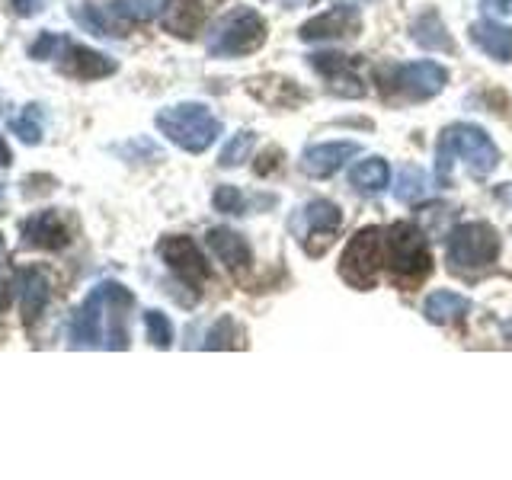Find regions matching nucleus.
<instances>
[{
  "label": "nucleus",
  "mask_w": 512,
  "mask_h": 480,
  "mask_svg": "<svg viewBox=\"0 0 512 480\" xmlns=\"http://www.w3.org/2000/svg\"><path fill=\"white\" fill-rule=\"evenodd\" d=\"M266 42V20L250 7H237L224 13L208 32V52L215 58H240L253 55Z\"/></svg>",
  "instance_id": "obj_6"
},
{
  "label": "nucleus",
  "mask_w": 512,
  "mask_h": 480,
  "mask_svg": "<svg viewBox=\"0 0 512 480\" xmlns=\"http://www.w3.org/2000/svg\"><path fill=\"white\" fill-rule=\"evenodd\" d=\"M384 266L400 282H420L432 269V253L413 221H394L384 231Z\"/></svg>",
  "instance_id": "obj_4"
},
{
  "label": "nucleus",
  "mask_w": 512,
  "mask_h": 480,
  "mask_svg": "<svg viewBox=\"0 0 512 480\" xmlns=\"http://www.w3.org/2000/svg\"><path fill=\"white\" fill-rule=\"evenodd\" d=\"M61 58H64V71L77 80H100V77L116 74V61L103 52H93V48H87V45L68 42Z\"/></svg>",
  "instance_id": "obj_15"
},
{
  "label": "nucleus",
  "mask_w": 512,
  "mask_h": 480,
  "mask_svg": "<svg viewBox=\"0 0 512 480\" xmlns=\"http://www.w3.org/2000/svg\"><path fill=\"white\" fill-rule=\"evenodd\" d=\"M378 74H384V90L388 93H400L404 100L423 103L439 96L448 84V71L436 61H413V64H391V68H381Z\"/></svg>",
  "instance_id": "obj_8"
},
{
  "label": "nucleus",
  "mask_w": 512,
  "mask_h": 480,
  "mask_svg": "<svg viewBox=\"0 0 512 480\" xmlns=\"http://www.w3.org/2000/svg\"><path fill=\"white\" fill-rule=\"evenodd\" d=\"M215 208L224 215H247V199L237 186H218L215 189Z\"/></svg>",
  "instance_id": "obj_30"
},
{
  "label": "nucleus",
  "mask_w": 512,
  "mask_h": 480,
  "mask_svg": "<svg viewBox=\"0 0 512 480\" xmlns=\"http://www.w3.org/2000/svg\"><path fill=\"white\" fill-rule=\"evenodd\" d=\"M253 144H256V132H237L228 144H224V151L218 154V167L228 170V167L244 164L253 151Z\"/></svg>",
  "instance_id": "obj_24"
},
{
  "label": "nucleus",
  "mask_w": 512,
  "mask_h": 480,
  "mask_svg": "<svg viewBox=\"0 0 512 480\" xmlns=\"http://www.w3.org/2000/svg\"><path fill=\"white\" fill-rule=\"evenodd\" d=\"M461 160L471 176H487L496 164H500V151H496L493 138L480 125L455 122L442 128L439 144H436V173L439 183L452 180V164Z\"/></svg>",
  "instance_id": "obj_2"
},
{
  "label": "nucleus",
  "mask_w": 512,
  "mask_h": 480,
  "mask_svg": "<svg viewBox=\"0 0 512 480\" xmlns=\"http://www.w3.org/2000/svg\"><path fill=\"white\" fill-rule=\"evenodd\" d=\"M362 154L359 141H327V144H311L301 154V170L314 176V180H327L336 170H340L346 160Z\"/></svg>",
  "instance_id": "obj_13"
},
{
  "label": "nucleus",
  "mask_w": 512,
  "mask_h": 480,
  "mask_svg": "<svg viewBox=\"0 0 512 480\" xmlns=\"http://www.w3.org/2000/svg\"><path fill=\"white\" fill-rule=\"evenodd\" d=\"M208 247H212V253L218 256V260L228 266L231 272H247L250 263H253V250L244 237H240L237 231H228V228H212L205 234Z\"/></svg>",
  "instance_id": "obj_17"
},
{
  "label": "nucleus",
  "mask_w": 512,
  "mask_h": 480,
  "mask_svg": "<svg viewBox=\"0 0 512 480\" xmlns=\"http://www.w3.org/2000/svg\"><path fill=\"white\" fill-rule=\"evenodd\" d=\"M471 311V301L458 295V292H448V288H442V292H432L423 304V314L429 324H439V327H448V324H458V320H464Z\"/></svg>",
  "instance_id": "obj_19"
},
{
  "label": "nucleus",
  "mask_w": 512,
  "mask_h": 480,
  "mask_svg": "<svg viewBox=\"0 0 512 480\" xmlns=\"http://www.w3.org/2000/svg\"><path fill=\"white\" fill-rule=\"evenodd\" d=\"M384 266V231L381 228H359L349 237V244L340 256V276L352 288H372L375 276Z\"/></svg>",
  "instance_id": "obj_7"
},
{
  "label": "nucleus",
  "mask_w": 512,
  "mask_h": 480,
  "mask_svg": "<svg viewBox=\"0 0 512 480\" xmlns=\"http://www.w3.org/2000/svg\"><path fill=\"white\" fill-rule=\"evenodd\" d=\"M308 64L317 74H324L330 80L333 93H340V96H362L365 93V84L356 74L359 58L340 55V52H317V55L308 58Z\"/></svg>",
  "instance_id": "obj_12"
},
{
  "label": "nucleus",
  "mask_w": 512,
  "mask_h": 480,
  "mask_svg": "<svg viewBox=\"0 0 512 480\" xmlns=\"http://www.w3.org/2000/svg\"><path fill=\"white\" fill-rule=\"evenodd\" d=\"M500 234L487 221H461L445 237V260L455 272H477L496 263Z\"/></svg>",
  "instance_id": "obj_5"
},
{
  "label": "nucleus",
  "mask_w": 512,
  "mask_h": 480,
  "mask_svg": "<svg viewBox=\"0 0 512 480\" xmlns=\"http://www.w3.org/2000/svg\"><path fill=\"white\" fill-rule=\"evenodd\" d=\"M157 132L189 154L208 151L221 135V119L202 103H176L157 112Z\"/></svg>",
  "instance_id": "obj_3"
},
{
  "label": "nucleus",
  "mask_w": 512,
  "mask_h": 480,
  "mask_svg": "<svg viewBox=\"0 0 512 480\" xmlns=\"http://www.w3.org/2000/svg\"><path fill=\"white\" fill-rule=\"evenodd\" d=\"M410 36L420 48H429V52H455V42L448 36V26L442 23V16L436 10H426L413 20Z\"/></svg>",
  "instance_id": "obj_20"
},
{
  "label": "nucleus",
  "mask_w": 512,
  "mask_h": 480,
  "mask_svg": "<svg viewBox=\"0 0 512 480\" xmlns=\"http://www.w3.org/2000/svg\"><path fill=\"white\" fill-rule=\"evenodd\" d=\"M20 282H23V288H20L23 320H26V324H36L39 314L45 311V304H48V295H52V285H48V276L42 269H26L20 276Z\"/></svg>",
  "instance_id": "obj_21"
},
{
  "label": "nucleus",
  "mask_w": 512,
  "mask_h": 480,
  "mask_svg": "<svg viewBox=\"0 0 512 480\" xmlns=\"http://www.w3.org/2000/svg\"><path fill=\"white\" fill-rule=\"evenodd\" d=\"M7 260V247H4V237H0V263Z\"/></svg>",
  "instance_id": "obj_36"
},
{
  "label": "nucleus",
  "mask_w": 512,
  "mask_h": 480,
  "mask_svg": "<svg viewBox=\"0 0 512 480\" xmlns=\"http://www.w3.org/2000/svg\"><path fill=\"white\" fill-rule=\"evenodd\" d=\"M7 301H10V292H7V285H0V311L7 308Z\"/></svg>",
  "instance_id": "obj_35"
},
{
  "label": "nucleus",
  "mask_w": 512,
  "mask_h": 480,
  "mask_svg": "<svg viewBox=\"0 0 512 480\" xmlns=\"http://www.w3.org/2000/svg\"><path fill=\"white\" fill-rule=\"evenodd\" d=\"M429 176L423 167H416V164H407V167H400L397 173V183H394V199L397 202H404V205H416V202H423L429 199Z\"/></svg>",
  "instance_id": "obj_23"
},
{
  "label": "nucleus",
  "mask_w": 512,
  "mask_h": 480,
  "mask_svg": "<svg viewBox=\"0 0 512 480\" xmlns=\"http://www.w3.org/2000/svg\"><path fill=\"white\" fill-rule=\"evenodd\" d=\"M144 327H148V340L157 349L173 346V324L167 320L164 311H144Z\"/></svg>",
  "instance_id": "obj_26"
},
{
  "label": "nucleus",
  "mask_w": 512,
  "mask_h": 480,
  "mask_svg": "<svg viewBox=\"0 0 512 480\" xmlns=\"http://www.w3.org/2000/svg\"><path fill=\"white\" fill-rule=\"evenodd\" d=\"M64 48H68V39H64L61 32H42L36 45L29 48V55L36 61H48V58H61Z\"/></svg>",
  "instance_id": "obj_29"
},
{
  "label": "nucleus",
  "mask_w": 512,
  "mask_h": 480,
  "mask_svg": "<svg viewBox=\"0 0 512 480\" xmlns=\"http://www.w3.org/2000/svg\"><path fill=\"white\" fill-rule=\"evenodd\" d=\"M340 224H343L340 205H333L330 199H314L298 208V215L292 218V231L298 237V244L304 247V253L320 256L333 244Z\"/></svg>",
  "instance_id": "obj_9"
},
{
  "label": "nucleus",
  "mask_w": 512,
  "mask_h": 480,
  "mask_svg": "<svg viewBox=\"0 0 512 480\" xmlns=\"http://www.w3.org/2000/svg\"><path fill=\"white\" fill-rule=\"evenodd\" d=\"M135 295L119 282H100L71 317V349H128V311Z\"/></svg>",
  "instance_id": "obj_1"
},
{
  "label": "nucleus",
  "mask_w": 512,
  "mask_h": 480,
  "mask_svg": "<svg viewBox=\"0 0 512 480\" xmlns=\"http://www.w3.org/2000/svg\"><path fill=\"white\" fill-rule=\"evenodd\" d=\"M68 228L55 212H39L23 221V244L39 250H61L68 247Z\"/></svg>",
  "instance_id": "obj_16"
},
{
  "label": "nucleus",
  "mask_w": 512,
  "mask_h": 480,
  "mask_svg": "<svg viewBox=\"0 0 512 480\" xmlns=\"http://www.w3.org/2000/svg\"><path fill=\"white\" fill-rule=\"evenodd\" d=\"M359 29H362V20H359V10L356 7H333L327 13H320L314 16V20H308L301 29H298V36L304 42H324V39H356L359 36Z\"/></svg>",
  "instance_id": "obj_11"
},
{
  "label": "nucleus",
  "mask_w": 512,
  "mask_h": 480,
  "mask_svg": "<svg viewBox=\"0 0 512 480\" xmlns=\"http://www.w3.org/2000/svg\"><path fill=\"white\" fill-rule=\"evenodd\" d=\"M496 196H500L503 202H512V183H503L500 189H496Z\"/></svg>",
  "instance_id": "obj_34"
},
{
  "label": "nucleus",
  "mask_w": 512,
  "mask_h": 480,
  "mask_svg": "<svg viewBox=\"0 0 512 480\" xmlns=\"http://www.w3.org/2000/svg\"><path fill=\"white\" fill-rule=\"evenodd\" d=\"M10 160H13V154H10V148L4 144V138H0V170L4 167H10Z\"/></svg>",
  "instance_id": "obj_33"
},
{
  "label": "nucleus",
  "mask_w": 512,
  "mask_h": 480,
  "mask_svg": "<svg viewBox=\"0 0 512 480\" xmlns=\"http://www.w3.org/2000/svg\"><path fill=\"white\" fill-rule=\"evenodd\" d=\"M116 7L122 16H128V20L148 23V20H154V16L164 13L167 0H116Z\"/></svg>",
  "instance_id": "obj_27"
},
{
  "label": "nucleus",
  "mask_w": 512,
  "mask_h": 480,
  "mask_svg": "<svg viewBox=\"0 0 512 480\" xmlns=\"http://www.w3.org/2000/svg\"><path fill=\"white\" fill-rule=\"evenodd\" d=\"M45 7V0H13V10L20 16H36Z\"/></svg>",
  "instance_id": "obj_31"
},
{
  "label": "nucleus",
  "mask_w": 512,
  "mask_h": 480,
  "mask_svg": "<svg viewBox=\"0 0 512 480\" xmlns=\"http://www.w3.org/2000/svg\"><path fill=\"white\" fill-rule=\"evenodd\" d=\"M471 42L493 61H512V26L496 23L493 16L490 20H477L471 23Z\"/></svg>",
  "instance_id": "obj_18"
},
{
  "label": "nucleus",
  "mask_w": 512,
  "mask_h": 480,
  "mask_svg": "<svg viewBox=\"0 0 512 480\" xmlns=\"http://www.w3.org/2000/svg\"><path fill=\"white\" fill-rule=\"evenodd\" d=\"M349 183L356 186L359 192H368V196H378V192L388 189L391 183V167L384 157H365L359 160L356 167L349 173Z\"/></svg>",
  "instance_id": "obj_22"
},
{
  "label": "nucleus",
  "mask_w": 512,
  "mask_h": 480,
  "mask_svg": "<svg viewBox=\"0 0 512 480\" xmlns=\"http://www.w3.org/2000/svg\"><path fill=\"white\" fill-rule=\"evenodd\" d=\"M237 346V324L234 317H218L215 327L208 330V340H205V349H234Z\"/></svg>",
  "instance_id": "obj_28"
},
{
  "label": "nucleus",
  "mask_w": 512,
  "mask_h": 480,
  "mask_svg": "<svg viewBox=\"0 0 512 480\" xmlns=\"http://www.w3.org/2000/svg\"><path fill=\"white\" fill-rule=\"evenodd\" d=\"M493 16H512V0H480Z\"/></svg>",
  "instance_id": "obj_32"
},
{
  "label": "nucleus",
  "mask_w": 512,
  "mask_h": 480,
  "mask_svg": "<svg viewBox=\"0 0 512 480\" xmlns=\"http://www.w3.org/2000/svg\"><path fill=\"white\" fill-rule=\"evenodd\" d=\"M13 135H20V141L26 144H39L42 141V109L39 106H26L20 116L10 122Z\"/></svg>",
  "instance_id": "obj_25"
},
{
  "label": "nucleus",
  "mask_w": 512,
  "mask_h": 480,
  "mask_svg": "<svg viewBox=\"0 0 512 480\" xmlns=\"http://www.w3.org/2000/svg\"><path fill=\"white\" fill-rule=\"evenodd\" d=\"M160 260L170 266L176 279H183L186 285H202L208 279V263L202 250L196 247V240L183 234H170L160 240Z\"/></svg>",
  "instance_id": "obj_10"
},
{
  "label": "nucleus",
  "mask_w": 512,
  "mask_h": 480,
  "mask_svg": "<svg viewBox=\"0 0 512 480\" xmlns=\"http://www.w3.org/2000/svg\"><path fill=\"white\" fill-rule=\"evenodd\" d=\"M205 0H167L164 13H160V23L170 32V36L192 39L196 32L205 26Z\"/></svg>",
  "instance_id": "obj_14"
}]
</instances>
